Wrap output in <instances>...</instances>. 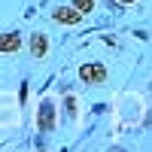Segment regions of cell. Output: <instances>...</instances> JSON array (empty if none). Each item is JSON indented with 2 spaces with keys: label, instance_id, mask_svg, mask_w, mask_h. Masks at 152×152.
<instances>
[{
  "label": "cell",
  "instance_id": "cell-1",
  "mask_svg": "<svg viewBox=\"0 0 152 152\" xmlns=\"http://www.w3.org/2000/svg\"><path fill=\"white\" fill-rule=\"evenodd\" d=\"M76 76H79L82 85H104L107 82V67L100 61H85V64H79Z\"/></svg>",
  "mask_w": 152,
  "mask_h": 152
},
{
  "label": "cell",
  "instance_id": "cell-7",
  "mask_svg": "<svg viewBox=\"0 0 152 152\" xmlns=\"http://www.w3.org/2000/svg\"><path fill=\"white\" fill-rule=\"evenodd\" d=\"M64 113H67V119H76V97L73 94L64 97Z\"/></svg>",
  "mask_w": 152,
  "mask_h": 152
},
{
  "label": "cell",
  "instance_id": "cell-5",
  "mask_svg": "<svg viewBox=\"0 0 152 152\" xmlns=\"http://www.w3.org/2000/svg\"><path fill=\"white\" fill-rule=\"evenodd\" d=\"M21 49V34L18 31H3L0 34V55H15Z\"/></svg>",
  "mask_w": 152,
  "mask_h": 152
},
{
  "label": "cell",
  "instance_id": "cell-4",
  "mask_svg": "<svg viewBox=\"0 0 152 152\" xmlns=\"http://www.w3.org/2000/svg\"><path fill=\"white\" fill-rule=\"evenodd\" d=\"M52 18H55L58 24H79L85 15H82L76 6H67V3H64V6H55V9H52Z\"/></svg>",
  "mask_w": 152,
  "mask_h": 152
},
{
  "label": "cell",
  "instance_id": "cell-2",
  "mask_svg": "<svg viewBox=\"0 0 152 152\" xmlns=\"http://www.w3.org/2000/svg\"><path fill=\"white\" fill-rule=\"evenodd\" d=\"M37 128H40V134H52L55 131V100H43L40 110H37Z\"/></svg>",
  "mask_w": 152,
  "mask_h": 152
},
{
  "label": "cell",
  "instance_id": "cell-8",
  "mask_svg": "<svg viewBox=\"0 0 152 152\" xmlns=\"http://www.w3.org/2000/svg\"><path fill=\"white\" fill-rule=\"evenodd\" d=\"M119 3H125V6H131V3H137V0H119Z\"/></svg>",
  "mask_w": 152,
  "mask_h": 152
},
{
  "label": "cell",
  "instance_id": "cell-6",
  "mask_svg": "<svg viewBox=\"0 0 152 152\" xmlns=\"http://www.w3.org/2000/svg\"><path fill=\"white\" fill-rule=\"evenodd\" d=\"M70 6H76L82 15H88V12H94V0H70Z\"/></svg>",
  "mask_w": 152,
  "mask_h": 152
},
{
  "label": "cell",
  "instance_id": "cell-3",
  "mask_svg": "<svg viewBox=\"0 0 152 152\" xmlns=\"http://www.w3.org/2000/svg\"><path fill=\"white\" fill-rule=\"evenodd\" d=\"M49 34H43V31H34L31 34V58L34 61H43L46 55H49Z\"/></svg>",
  "mask_w": 152,
  "mask_h": 152
}]
</instances>
